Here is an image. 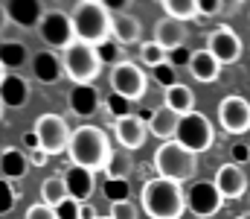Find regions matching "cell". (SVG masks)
I'll use <instances>...</instances> for the list:
<instances>
[{
	"mask_svg": "<svg viewBox=\"0 0 250 219\" xmlns=\"http://www.w3.org/2000/svg\"><path fill=\"white\" fill-rule=\"evenodd\" d=\"M218 123L227 135H245L250 129V102L239 94H230L218 102Z\"/></svg>",
	"mask_w": 250,
	"mask_h": 219,
	"instance_id": "8fae6325",
	"label": "cell"
},
{
	"mask_svg": "<svg viewBox=\"0 0 250 219\" xmlns=\"http://www.w3.org/2000/svg\"><path fill=\"white\" fill-rule=\"evenodd\" d=\"M195 219H212V217H195Z\"/></svg>",
	"mask_w": 250,
	"mask_h": 219,
	"instance_id": "f6af8a7d",
	"label": "cell"
},
{
	"mask_svg": "<svg viewBox=\"0 0 250 219\" xmlns=\"http://www.w3.org/2000/svg\"><path fill=\"white\" fill-rule=\"evenodd\" d=\"M56 214H59V219H82V202L67 199V202H62L56 208Z\"/></svg>",
	"mask_w": 250,
	"mask_h": 219,
	"instance_id": "836d02e7",
	"label": "cell"
},
{
	"mask_svg": "<svg viewBox=\"0 0 250 219\" xmlns=\"http://www.w3.org/2000/svg\"><path fill=\"white\" fill-rule=\"evenodd\" d=\"M29 161H32V167H44V164L50 161V152H44V149H35V152H29Z\"/></svg>",
	"mask_w": 250,
	"mask_h": 219,
	"instance_id": "60d3db41",
	"label": "cell"
},
{
	"mask_svg": "<svg viewBox=\"0 0 250 219\" xmlns=\"http://www.w3.org/2000/svg\"><path fill=\"white\" fill-rule=\"evenodd\" d=\"M154 41L166 50V53H175L187 44V24L184 21H175V18H163L157 21L154 26Z\"/></svg>",
	"mask_w": 250,
	"mask_h": 219,
	"instance_id": "e0dca14e",
	"label": "cell"
},
{
	"mask_svg": "<svg viewBox=\"0 0 250 219\" xmlns=\"http://www.w3.org/2000/svg\"><path fill=\"white\" fill-rule=\"evenodd\" d=\"M166 15L175 21H198V0H160Z\"/></svg>",
	"mask_w": 250,
	"mask_h": 219,
	"instance_id": "83f0119b",
	"label": "cell"
},
{
	"mask_svg": "<svg viewBox=\"0 0 250 219\" xmlns=\"http://www.w3.org/2000/svg\"><path fill=\"white\" fill-rule=\"evenodd\" d=\"M230 158H233V164L248 161V158H250V146L248 144H233V146H230Z\"/></svg>",
	"mask_w": 250,
	"mask_h": 219,
	"instance_id": "f35d334b",
	"label": "cell"
},
{
	"mask_svg": "<svg viewBox=\"0 0 250 219\" xmlns=\"http://www.w3.org/2000/svg\"><path fill=\"white\" fill-rule=\"evenodd\" d=\"M236 219H248V217H236Z\"/></svg>",
	"mask_w": 250,
	"mask_h": 219,
	"instance_id": "7dc6e473",
	"label": "cell"
},
{
	"mask_svg": "<svg viewBox=\"0 0 250 219\" xmlns=\"http://www.w3.org/2000/svg\"><path fill=\"white\" fill-rule=\"evenodd\" d=\"M102 190H105V199H111V205H114V202H123V199H131V184H128V178H108Z\"/></svg>",
	"mask_w": 250,
	"mask_h": 219,
	"instance_id": "4dcf8cb0",
	"label": "cell"
},
{
	"mask_svg": "<svg viewBox=\"0 0 250 219\" xmlns=\"http://www.w3.org/2000/svg\"><path fill=\"white\" fill-rule=\"evenodd\" d=\"M67 152H70V161L76 167H84V170H93V172L108 170V164L114 158L111 138L99 126H79V129H73Z\"/></svg>",
	"mask_w": 250,
	"mask_h": 219,
	"instance_id": "7a4b0ae2",
	"label": "cell"
},
{
	"mask_svg": "<svg viewBox=\"0 0 250 219\" xmlns=\"http://www.w3.org/2000/svg\"><path fill=\"white\" fill-rule=\"evenodd\" d=\"M23 146H26L29 152H35V149H41V141H38V135H35V129H29V132L23 135Z\"/></svg>",
	"mask_w": 250,
	"mask_h": 219,
	"instance_id": "b9f144b4",
	"label": "cell"
},
{
	"mask_svg": "<svg viewBox=\"0 0 250 219\" xmlns=\"http://www.w3.org/2000/svg\"><path fill=\"white\" fill-rule=\"evenodd\" d=\"M248 199H250V193H248Z\"/></svg>",
	"mask_w": 250,
	"mask_h": 219,
	"instance_id": "681fc988",
	"label": "cell"
},
{
	"mask_svg": "<svg viewBox=\"0 0 250 219\" xmlns=\"http://www.w3.org/2000/svg\"><path fill=\"white\" fill-rule=\"evenodd\" d=\"M178 126H181V114H178V111H172L169 105L154 108V111H151V117H148V132H151L154 138H160L163 144H166V141H175Z\"/></svg>",
	"mask_w": 250,
	"mask_h": 219,
	"instance_id": "d6986e66",
	"label": "cell"
},
{
	"mask_svg": "<svg viewBox=\"0 0 250 219\" xmlns=\"http://www.w3.org/2000/svg\"><path fill=\"white\" fill-rule=\"evenodd\" d=\"M82 219H99L96 208H93V205H87V202H82Z\"/></svg>",
	"mask_w": 250,
	"mask_h": 219,
	"instance_id": "7bdbcfd3",
	"label": "cell"
},
{
	"mask_svg": "<svg viewBox=\"0 0 250 219\" xmlns=\"http://www.w3.org/2000/svg\"><path fill=\"white\" fill-rule=\"evenodd\" d=\"M224 9V0H198V18H215Z\"/></svg>",
	"mask_w": 250,
	"mask_h": 219,
	"instance_id": "e575fe53",
	"label": "cell"
},
{
	"mask_svg": "<svg viewBox=\"0 0 250 219\" xmlns=\"http://www.w3.org/2000/svg\"><path fill=\"white\" fill-rule=\"evenodd\" d=\"M140 205L148 219H181L187 211V193L178 181L169 178H148L140 190Z\"/></svg>",
	"mask_w": 250,
	"mask_h": 219,
	"instance_id": "6da1fadb",
	"label": "cell"
},
{
	"mask_svg": "<svg viewBox=\"0 0 250 219\" xmlns=\"http://www.w3.org/2000/svg\"><path fill=\"white\" fill-rule=\"evenodd\" d=\"M70 199V190H67V181H64V175H47L44 181H41V202L44 205H50V208H59L62 202Z\"/></svg>",
	"mask_w": 250,
	"mask_h": 219,
	"instance_id": "4316f807",
	"label": "cell"
},
{
	"mask_svg": "<svg viewBox=\"0 0 250 219\" xmlns=\"http://www.w3.org/2000/svg\"><path fill=\"white\" fill-rule=\"evenodd\" d=\"M105 108H111V114H117V117H125V114H128V111H125V108H128V99L120 97V94H111L108 102H105Z\"/></svg>",
	"mask_w": 250,
	"mask_h": 219,
	"instance_id": "74e56055",
	"label": "cell"
},
{
	"mask_svg": "<svg viewBox=\"0 0 250 219\" xmlns=\"http://www.w3.org/2000/svg\"><path fill=\"white\" fill-rule=\"evenodd\" d=\"M140 38H143V24H140V18H134L131 12L114 15V41H117L120 47H131V44H137Z\"/></svg>",
	"mask_w": 250,
	"mask_h": 219,
	"instance_id": "cb8c5ba5",
	"label": "cell"
},
{
	"mask_svg": "<svg viewBox=\"0 0 250 219\" xmlns=\"http://www.w3.org/2000/svg\"><path fill=\"white\" fill-rule=\"evenodd\" d=\"M111 219H140V211L131 199H123V202L111 205Z\"/></svg>",
	"mask_w": 250,
	"mask_h": 219,
	"instance_id": "1f68e13d",
	"label": "cell"
},
{
	"mask_svg": "<svg viewBox=\"0 0 250 219\" xmlns=\"http://www.w3.org/2000/svg\"><path fill=\"white\" fill-rule=\"evenodd\" d=\"M0 62H3L0 71L9 73V68H21V65L32 62V56H29V47H26L23 41H18V38H3V44H0Z\"/></svg>",
	"mask_w": 250,
	"mask_h": 219,
	"instance_id": "484cf974",
	"label": "cell"
},
{
	"mask_svg": "<svg viewBox=\"0 0 250 219\" xmlns=\"http://www.w3.org/2000/svg\"><path fill=\"white\" fill-rule=\"evenodd\" d=\"M23 219H59V214H56V208H50V205L41 202V205H32Z\"/></svg>",
	"mask_w": 250,
	"mask_h": 219,
	"instance_id": "d590c367",
	"label": "cell"
},
{
	"mask_svg": "<svg viewBox=\"0 0 250 219\" xmlns=\"http://www.w3.org/2000/svg\"><path fill=\"white\" fill-rule=\"evenodd\" d=\"M189 73L198 82H215L221 76V62L209 50H195L192 59H189Z\"/></svg>",
	"mask_w": 250,
	"mask_h": 219,
	"instance_id": "603a6c76",
	"label": "cell"
},
{
	"mask_svg": "<svg viewBox=\"0 0 250 219\" xmlns=\"http://www.w3.org/2000/svg\"><path fill=\"white\" fill-rule=\"evenodd\" d=\"M32 71H35V79L38 82H44V85H53V82H59L64 73V62L59 59V53H53V50H41V53H35L32 56Z\"/></svg>",
	"mask_w": 250,
	"mask_h": 219,
	"instance_id": "7402d4cb",
	"label": "cell"
},
{
	"mask_svg": "<svg viewBox=\"0 0 250 219\" xmlns=\"http://www.w3.org/2000/svg\"><path fill=\"white\" fill-rule=\"evenodd\" d=\"M187 208L195 217H215L224 208V196L215 181H192L187 190Z\"/></svg>",
	"mask_w": 250,
	"mask_h": 219,
	"instance_id": "30bf717a",
	"label": "cell"
},
{
	"mask_svg": "<svg viewBox=\"0 0 250 219\" xmlns=\"http://www.w3.org/2000/svg\"><path fill=\"white\" fill-rule=\"evenodd\" d=\"M236 3H245V0H236Z\"/></svg>",
	"mask_w": 250,
	"mask_h": 219,
	"instance_id": "c3c4849f",
	"label": "cell"
},
{
	"mask_svg": "<svg viewBox=\"0 0 250 219\" xmlns=\"http://www.w3.org/2000/svg\"><path fill=\"white\" fill-rule=\"evenodd\" d=\"M151 76H154V79L163 85V91H166V88H172V85H175V65H172V62H166V65H160V68H154Z\"/></svg>",
	"mask_w": 250,
	"mask_h": 219,
	"instance_id": "d6a6232c",
	"label": "cell"
},
{
	"mask_svg": "<svg viewBox=\"0 0 250 219\" xmlns=\"http://www.w3.org/2000/svg\"><path fill=\"white\" fill-rule=\"evenodd\" d=\"M99 219H111V217H99Z\"/></svg>",
	"mask_w": 250,
	"mask_h": 219,
	"instance_id": "bcb514c9",
	"label": "cell"
},
{
	"mask_svg": "<svg viewBox=\"0 0 250 219\" xmlns=\"http://www.w3.org/2000/svg\"><path fill=\"white\" fill-rule=\"evenodd\" d=\"M169 62V53L157 44V41H143L140 44V65H148L151 71L154 68H160V65H166Z\"/></svg>",
	"mask_w": 250,
	"mask_h": 219,
	"instance_id": "f1b7e54d",
	"label": "cell"
},
{
	"mask_svg": "<svg viewBox=\"0 0 250 219\" xmlns=\"http://www.w3.org/2000/svg\"><path fill=\"white\" fill-rule=\"evenodd\" d=\"M131 170H134V164H131L128 149L114 152V158H111V164H108V170H105V178H128Z\"/></svg>",
	"mask_w": 250,
	"mask_h": 219,
	"instance_id": "f546056e",
	"label": "cell"
},
{
	"mask_svg": "<svg viewBox=\"0 0 250 219\" xmlns=\"http://www.w3.org/2000/svg\"><path fill=\"white\" fill-rule=\"evenodd\" d=\"M44 12L47 9L41 0H6L3 3V21H12L21 29H38Z\"/></svg>",
	"mask_w": 250,
	"mask_h": 219,
	"instance_id": "4fadbf2b",
	"label": "cell"
},
{
	"mask_svg": "<svg viewBox=\"0 0 250 219\" xmlns=\"http://www.w3.org/2000/svg\"><path fill=\"white\" fill-rule=\"evenodd\" d=\"M114 135H117V141H120L123 149L134 152V149H140V146L146 144L148 123H146L143 117H137V114H125V117H117V123H114Z\"/></svg>",
	"mask_w": 250,
	"mask_h": 219,
	"instance_id": "2e32d148",
	"label": "cell"
},
{
	"mask_svg": "<svg viewBox=\"0 0 250 219\" xmlns=\"http://www.w3.org/2000/svg\"><path fill=\"white\" fill-rule=\"evenodd\" d=\"M32 97V88H29V79H23L21 73H6L0 71V102L3 108H23Z\"/></svg>",
	"mask_w": 250,
	"mask_h": 219,
	"instance_id": "9a60e30c",
	"label": "cell"
},
{
	"mask_svg": "<svg viewBox=\"0 0 250 219\" xmlns=\"http://www.w3.org/2000/svg\"><path fill=\"white\" fill-rule=\"evenodd\" d=\"M38 38L47 44V50H67L76 41V29H73V18L70 12L62 9H47L41 24H38Z\"/></svg>",
	"mask_w": 250,
	"mask_h": 219,
	"instance_id": "8992f818",
	"label": "cell"
},
{
	"mask_svg": "<svg viewBox=\"0 0 250 219\" xmlns=\"http://www.w3.org/2000/svg\"><path fill=\"white\" fill-rule=\"evenodd\" d=\"M215 187L221 190V196L224 199H242L245 193H250V178L248 172L242 170V164H221L218 170H215Z\"/></svg>",
	"mask_w": 250,
	"mask_h": 219,
	"instance_id": "5bb4252c",
	"label": "cell"
},
{
	"mask_svg": "<svg viewBox=\"0 0 250 219\" xmlns=\"http://www.w3.org/2000/svg\"><path fill=\"white\" fill-rule=\"evenodd\" d=\"M154 172L160 178L169 181H195L198 175V155L189 152L187 146H181L178 141H166L157 146L154 152Z\"/></svg>",
	"mask_w": 250,
	"mask_h": 219,
	"instance_id": "277c9868",
	"label": "cell"
},
{
	"mask_svg": "<svg viewBox=\"0 0 250 219\" xmlns=\"http://www.w3.org/2000/svg\"><path fill=\"white\" fill-rule=\"evenodd\" d=\"M32 161L23 149H15V146H3L0 152V172H3V181H21L26 172H29Z\"/></svg>",
	"mask_w": 250,
	"mask_h": 219,
	"instance_id": "ffe728a7",
	"label": "cell"
},
{
	"mask_svg": "<svg viewBox=\"0 0 250 219\" xmlns=\"http://www.w3.org/2000/svg\"><path fill=\"white\" fill-rule=\"evenodd\" d=\"M175 141L181 146H187L189 152H207L209 146L215 144V132H212V123L204 117V114H198V111H192L187 117H181V126H178V135H175Z\"/></svg>",
	"mask_w": 250,
	"mask_h": 219,
	"instance_id": "ba28073f",
	"label": "cell"
},
{
	"mask_svg": "<svg viewBox=\"0 0 250 219\" xmlns=\"http://www.w3.org/2000/svg\"><path fill=\"white\" fill-rule=\"evenodd\" d=\"M207 50H209L221 65H233V62L242 59L245 44H242V38H239L230 26H215V29L207 35Z\"/></svg>",
	"mask_w": 250,
	"mask_h": 219,
	"instance_id": "7c38bea8",
	"label": "cell"
},
{
	"mask_svg": "<svg viewBox=\"0 0 250 219\" xmlns=\"http://www.w3.org/2000/svg\"><path fill=\"white\" fill-rule=\"evenodd\" d=\"M146 88H148V76H146V71L137 62L123 59V62H117L111 68V91L125 97L128 102L143 99L146 97Z\"/></svg>",
	"mask_w": 250,
	"mask_h": 219,
	"instance_id": "52a82bcc",
	"label": "cell"
},
{
	"mask_svg": "<svg viewBox=\"0 0 250 219\" xmlns=\"http://www.w3.org/2000/svg\"><path fill=\"white\" fill-rule=\"evenodd\" d=\"M102 3H105L114 15H125V12L131 9V3H134V0H102Z\"/></svg>",
	"mask_w": 250,
	"mask_h": 219,
	"instance_id": "ab89813d",
	"label": "cell"
},
{
	"mask_svg": "<svg viewBox=\"0 0 250 219\" xmlns=\"http://www.w3.org/2000/svg\"><path fill=\"white\" fill-rule=\"evenodd\" d=\"M35 135H38V141H41V149L44 152H50V155H62L64 149H70V138H73V132H70V126H67V120H64L62 114H41L38 120H35Z\"/></svg>",
	"mask_w": 250,
	"mask_h": 219,
	"instance_id": "9c48e42d",
	"label": "cell"
},
{
	"mask_svg": "<svg viewBox=\"0 0 250 219\" xmlns=\"http://www.w3.org/2000/svg\"><path fill=\"white\" fill-rule=\"evenodd\" d=\"M67 102H70V111H73V114H79V117H93V114L99 111V105H102V97H99V91H96L93 85H73Z\"/></svg>",
	"mask_w": 250,
	"mask_h": 219,
	"instance_id": "ac0fdd59",
	"label": "cell"
},
{
	"mask_svg": "<svg viewBox=\"0 0 250 219\" xmlns=\"http://www.w3.org/2000/svg\"><path fill=\"white\" fill-rule=\"evenodd\" d=\"M73 29H76V41L102 47L114 38V12L105 3H76L73 12Z\"/></svg>",
	"mask_w": 250,
	"mask_h": 219,
	"instance_id": "3957f363",
	"label": "cell"
},
{
	"mask_svg": "<svg viewBox=\"0 0 250 219\" xmlns=\"http://www.w3.org/2000/svg\"><path fill=\"white\" fill-rule=\"evenodd\" d=\"M64 181H67V190H70V199L76 202H87L96 190V178H93V170H84V167H70L64 172Z\"/></svg>",
	"mask_w": 250,
	"mask_h": 219,
	"instance_id": "44dd1931",
	"label": "cell"
},
{
	"mask_svg": "<svg viewBox=\"0 0 250 219\" xmlns=\"http://www.w3.org/2000/svg\"><path fill=\"white\" fill-rule=\"evenodd\" d=\"M82 3H102V0H82Z\"/></svg>",
	"mask_w": 250,
	"mask_h": 219,
	"instance_id": "ee69618b",
	"label": "cell"
},
{
	"mask_svg": "<svg viewBox=\"0 0 250 219\" xmlns=\"http://www.w3.org/2000/svg\"><path fill=\"white\" fill-rule=\"evenodd\" d=\"M64 73L73 85H93V79L102 73V53L93 44L84 41H73L62 53Z\"/></svg>",
	"mask_w": 250,
	"mask_h": 219,
	"instance_id": "5b68a950",
	"label": "cell"
},
{
	"mask_svg": "<svg viewBox=\"0 0 250 219\" xmlns=\"http://www.w3.org/2000/svg\"><path fill=\"white\" fill-rule=\"evenodd\" d=\"M163 105H169L172 111H178L181 117H187V114L195 111V94H192V88H187L184 82H175L172 88L163 91Z\"/></svg>",
	"mask_w": 250,
	"mask_h": 219,
	"instance_id": "d4e9b609",
	"label": "cell"
},
{
	"mask_svg": "<svg viewBox=\"0 0 250 219\" xmlns=\"http://www.w3.org/2000/svg\"><path fill=\"white\" fill-rule=\"evenodd\" d=\"M0 190H3V205H0V214L6 217V214H12V208H15V193H12V181H3L0 184Z\"/></svg>",
	"mask_w": 250,
	"mask_h": 219,
	"instance_id": "8d00e7d4",
	"label": "cell"
}]
</instances>
